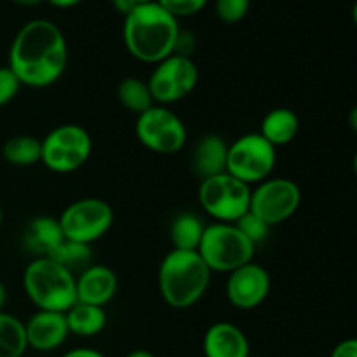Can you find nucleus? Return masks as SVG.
I'll use <instances>...</instances> for the list:
<instances>
[{"mask_svg": "<svg viewBox=\"0 0 357 357\" xmlns=\"http://www.w3.org/2000/svg\"><path fill=\"white\" fill-rule=\"evenodd\" d=\"M153 66L146 84L155 105L171 107L190 96L197 87L199 68L192 58L171 54Z\"/></svg>", "mask_w": 357, "mask_h": 357, "instance_id": "11", "label": "nucleus"}, {"mask_svg": "<svg viewBox=\"0 0 357 357\" xmlns=\"http://www.w3.org/2000/svg\"><path fill=\"white\" fill-rule=\"evenodd\" d=\"M13 3H16V6L20 7H35V6H40L42 2H45V0H10Z\"/></svg>", "mask_w": 357, "mask_h": 357, "instance_id": "35", "label": "nucleus"}, {"mask_svg": "<svg viewBox=\"0 0 357 357\" xmlns=\"http://www.w3.org/2000/svg\"><path fill=\"white\" fill-rule=\"evenodd\" d=\"M117 100L126 110L135 114L136 117L155 105L146 80L138 79V77H126L119 82Z\"/></svg>", "mask_w": 357, "mask_h": 357, "instance_id": "23", "label": "nucleus"}, {"mask_svg": "<svg viewBox=\"0 0 357 357\" xmlns=\"http://www.w3.org/2000/svg\"><path fill=\"white\" fill-rule=\"evenodd\" d=\"M206 357H250V340L239 326L227 321L211 324L202 338Z\"/></svg>", "mask_w": 357, "mask_h": 357, "instance_id": "16", "label": "nucleus"}, {"mask_svg": "<svg viewBox=\"0 0 357 357\" xmlns=\"http://www.w3.org/2000/svg\"><path fill=\"white\" fill-rule=\"evenodd\" d=\"M272 289V278L260 264L243 265L229 274L225 296L234 309L255 310L267 300Z\"/></svg>", "mask_w": 357, "mask_h": 357, "instance_id": "13", "label": "nucleus"}, {"mask_svg": "<svg viewBox=\"0 0 357 357\" xmlns=\"http://www.w3.org/2000/svg\"><path fill=\"white\" fill-rule=\"evenodd\" d=\"M236 227L241 232L246 236V239L250 243H253L255 246L258 244H264L268 239V234H271L272 227L267 225L261 218H258L257 215H253L251 211H248L246 215L241 216L236 222Z\"/></svg>", "mask_w": 357, "mask_h": 357, "instance_id": "26", "label": "nucleus"}, {"mask_svg": "<svg viewBox=\"0 0 357 357\" xmlns=\"http://www.w3.org/2000/svg\"><path fill=\"white\" fill-rule=\"evenodd\" d=\"M204 229L206 223L195 213L176 215L169 227V239L173 244V250L197 251Z\"/></svg>", "mask_w": 357, "mask_h": 357, "instance_id": "21", "label": "nucleus"}, {"mask_svg": "<svg viewBox=\"0 0 357 357\" xmlns=\"http://www.w3.org/2000/svg\"><path fill=\"white\" fill-rule=\"evenodd\" d=\"M114 208L100 197H82L66 206L59 215L65 239L93 246L103 239L114 225Z\"/></svg>", "mask_w": 357, "mask_h": 357, "instance_id": "10", "label": "nucleus"}, {"mask_svg": "<svg viewBox=\"0 0 357 357\" xmlns=\"http://www.w3.org/2000/svg\"><path fill=\"white\" fill-rule=\"evenodd\" d=\"M126 357H155V356H153L150 351H146V349H136V351L129 352Z\"/></svg>", "mask_w": 357, "mask_h": 357, "instance_id": "36", "label": "nucleus"}, {"mask_svg": "<svg viewBox=\"0 0 357 357\" xmlns=\"http://www.w3.org/2000/svg\"><path fill=\"white\" fill-rule=\"evenodd\" d=\"M135 132L146 150L159 155H174L188 142L185 122L169 107L153 105L136 117Z\"/></svg>", "mask_w": 357, "mask_h": 357, "instance_id": "9", "label": "nucleus"}, {"mask_svg": "<svg viewBox=\"0 0 357 357\" xmlns=\"http://www.w3.org/2000/svg\"><path fill=\"white\" fill-rule=\"evenodd\" d=\"M63 241L61 225L54 216H35L23 230V248L33 258H51Z\"/></svg>", "mask_w": 357, "mask_h": 357, "instance_id": "17", "label": "nucleus"}, {"mask_svg": "<svg viewBox=\"0 0 357 357\" xmlns=\"http://www.w3.org/2000/svg\"><path fill=\"white\" fill-rule=\"evenodd\" d=\"M197 201L215 222L236 223L250 211L251 187L229 173L216 174L201 180Z\"/></svg>", "mask_w": 357, "mask_h": 357, "instance_id": "8", "label": "nucleus"}, {"mask_svg": "<svg viewBox=\"0 0 357 357\" xmlns=\"http://www.w3.org/2000/svg\"><path fill=\"white\" fill-rule=\"evenodd\" d=\"M302 204V190L289 178H267L251 188L250 211L275 227L288 222Z\"/></svg>", "mask_w": 357, "mask_h": 357, "instance_id": "12", "label": "nucleus"}, {"mask_svg": "<svg viewBox=\"0 0 357 357\" xmlns=\"http://www.w3.org/2000/svg\"><path fill=\"white\" fill-rule=\"evenodd\" d=\"M21 87L23 86L13 70L9 66H0V108L9 105L17 96Z\"/></svg>", "mask_w": 357, "mask_h": 357, "instance_id": "29", "label": "nucleus"}, {"mask_svg": "<svg viewBox=\"0 0 357 357\" xmlns=\"http://www.w3.org/2000/svg\"><path fill=\"white\" fill-rule=\"evenodd\" d=\"M2 223H3V211H2V206H0V229H2Z\"/></svg>", "mask_w": 357, "mask_h": 357, "instance_id": "38", "label": "nucleus"}, {"mask_svg": "<svg viewBox=\"0 0 357 357\" xmlns=\"http://www.w3.org/2000/svg\"><path fill=\"white\" fill-rule=\"evenodd\" d=\"M112 6H114V9L117 10L119 14H122V16L126 17L136 6H138V3H136L135 0H112Z\"/></svg>", "mask_w": 357, "mask_h": 357, "instance_id": "33", "label": "nucleus"}, {"mask_svg": "<svg viewBox=\"0 0 357 357\" xmlns=\"http://www.w3.org/2000/svg\"><path fill=\"white\" fill-rule=\"evenodd\" d=\"M250 357H253V356H250Z\"/></svg>", "mask_w": 357, "mask_h": 357, "instance_id": "40", "label": "nucleus"}, {"mask_svg": "<svg viewBox=\"0 0 357 357\" xmlns=\"http://www.w3.org/2000/svg\"><path fill=\"white\" fill-rule=\"evenodd\" d=\"M61 357H107V356L101 354V352L96 351V349L79 347V349H72V351L65 352Z\"/></svg>", "mask_w": 357, "mask_h": 357, "instance_id": "32", "label": "nucleus"}, {"mask_svg": "<svg viewBox=\"0 0 357 357\" xmlns=\"http://www.w3.org/2000/svg\"><path fill=\"white\" fill-rule=\"evenodd\" d=\"M47 3H51L56 9H72V7L79 6L82 0H45Z\"/></svg>", "mask_w": 357, "mask_h": 357, "instance_id": "34", "label": "nucleus"}, {"mask_svg": "<svg viewBox=\"0 0 357 357\" xmlns=\"http://www.w3.org/2000/svg\"><path fill=\"white\" fill-rule=\"evenodd\" d=\"M135 2L138 3V6H139V3H149V2H155V0H135Z\"/></svg>", "mask_w": 357, "mask_h": 357, "instance_id": "39", "label": "nucleus"}, {"mask_svg": "<svg viewBox=\"0 0 357 357\" xmlns=\"http://www.w3.org/2000/svg\"><path fill=\"white\" fill-rule=\"evenodd\" d=\"M51 258L54 261H58L61 267H65L66 271L72 272L77 278L80 272H84L87 267L93 265L94 253L91 250V246H87V244L73 243V241L65 239Z\"/></svg>", "mask_w": 357, "mask_h": 357, "instance_id": "25", "label": "nucleus"}, {"mask_svg": "<svg viewBox=\"0 0 357 357\" xmlns=\"http://www.w3.org/2000/svg\"><path fill=\"white\" fill-rule=\"evenodd\" d=\"M28 349L37 352H52L61 347L70 337L65 312L37 310L24 323Z\"/></svg>", "mask_w": 357, "mask_h": 357, "instance_id": "14", "label": "nucleus"}, {"mask_svg": "<svg viewBox=\"0 0 357 357\" xmlns=\"http://www.w3.org/2000/svg\"><path fill=\"white\" fill-rule=\"evenodd\" d=\"M9 66L31 89H45L58 82L68 66L65 33L49 20H33L17 30L9 47Z\"/></svg>", "mask_w": 357, "mask_h": 357, "instance_id": "1", "label": "nucleus"}, {"mask_svg": "<svg viewBox=\"0 0 357 357\" xmlns=\"http://www.w3.org/2000/svg\"><path fill=\"white\" fill-rule=\"evenodd\" d=\"M23 289L37 310L66 312L77 302L75 275L52 258H33L26 265Z\"/></svg>", "mask_w": 357, "mask_h": 357, "instance_id": "4", "label": "nucleus"}, {"mask_svg": "<svg viewBox=\"0 0 357 357\" xmlns=\"http://www.w3.org/2000/svg\"><path fill=\"white\" fill-rule=\"evenodd\" d=\"M155 2L166 13H169L171 16L180 20V17H188L199 14L208 6L209 0H155Z\"/></svg>", "mask_w": 357, "mask_h": 357, "instance_id": "28", "label": "nucleus"}, {"mask_svg": "<svg viewBox=\"0 0 357 357\" xmlns=\"http://www.w3.org/2000/svg\"><path fill=\"white\" fill-rule=\"evenodd\" d=\"M250 7L251 0H216L215 13L222 23L236 24L248 16Z\"/></svg>", "mask_w": 357, "mask_h": 357, "instance_id": "27", "label": "nucleus"}, {"mask_svg": "<svg viewBox=\"0 0 357 357\" xmlns=\"http://www.w3.org/2000/svg\"><path fill=\"white\" fill-rule=\"evenodd\" d=\"M211 274L197 251L171 250L159 265V293L171 309H192L208 293Z\"/></svg>", "mask_w": 357, "mask_h": 357, "instance_id": "3", "label": "nucleus"}, {"mask_svg": "<svg viewBox=\"0 0 357 357\" xmlns=\"http://www.w3.org/2000/svg\"><path fill=\"white\" fill-rule=\"evenodd\" d=\"M300 119L291 108L279 107L268 112L260 124V135L272 146L289 145L300 132Z\"/></svg>", "mask_w": 357, "mask_h": 357, "instance_id": "19", "label": "nucleus"}, {"mask_svg": "<svg viewBox=\"0 0 357 357\" xmlns=\"http://www.w3.org/2000/svg\"><path fill=\"white\" fill-rule=\"evenodd\" d=\"M278 164V149L260 132H248L229 143L227 173L246 185H258L272 176Z\"/></svg>", "mask_w": 357, "mask_h": 357, "instance_id": "7", "label": "nucleus"}, {"mask_svg": "<svg viewBox=\"0 0 357 357\" xmlns=\"http://www.w3.org/2000/svg\"><path fill=\"white\" fill-rule=\"evenodd\" d=\"M77 302L105 307L119 291V278L110 267L93 264L75 278Z\"/></svg>", "mask_w": 357, "mask_h": 357, "instance_id": "15", "label": "nucleus"}, {"mask_svg": "<svg viewBox=\"0 0 357 357\" xmlns=\"http://www.w3.org/2000/svg\"><path fill=\"white\" fill-rule=\"evenodd\" d=\"M40 162L56 174H72L93 155V138L79 124H59L40 139Z\"/></svg>", "mask_w": 357, "mask_h": 357, "instance_id": "6", "label": "nucleus"}, {"mask_svg": "<svg viewBox=\"0 0 357 357\" xmlns=\"http://www.w3.org/2000/svg\"><path fill=\"white\" fill-rule=\"evenodd\" d=\"M255 251L257 246L246 239L236 223L222 222L206 225L197 248L199 257L204 260L209 271L222 274H230L236 268L253 261Z\"/></svg>", "mask_w": 357, "mask_h": 357, "instance_id": "5", "label": "nucleus"}, {"mask_svg": "<svg viewBox=\"0 0 357 357\" xmlns=\"http://www.w3.org/2000/svg\"><path fill=\"white\" fill-rule=\"evenodd\" d=\"M180 30L176 17L166 13L157 2H149L136 6L124 17L122 37L132 58L157 65L173 54Z\"/></svg>", "mask_w": 357, "mask_h": 357, "instance_id": "2", "label": "nucleus"}, {"mask_svg": "<svg viewBox=\"0 0 357 357\" xmlns=\"http://www.w3.org/2000/svg\"><path fill=\"white\" fill-rule=\"evenodd\" d=\"M330 357H357V340L356 338H347L340 344L335 345L333 352Z\"/></svg>", "mask_w": 357, "mask_h": 357, "instance_id": "31", "label": "nucleus"}, {"mask_svg": "<svg viewBox=\"0 0 357 357\" xmlns=\"http://www.w3.org/2000/svg\"><path fill=\"white\" fill-rule=\"evenodd\" d=\"M227 152L229 143L220 135L201 136L192 150V169L201 180L227 173Z\"/></svg>", "mask_w": 357, "mask_h": 357, "instance_id": "18", "label": "nucleus"}, {"mask_svg": "<svg viewBox=\"0 0 357 357\" xmlns=\"http://www.w3.org/2000/svg\"><path fill=\"white\" fill-rule=\"evenodd\" d=\"M195 47H197V38H195L194 31L180 30V33H178V37H176V42H174L173 54L185 56V58H192Z\"/></svg>", "mask_w": 357, "mask_h": 357, "instance_id": "30", "label": "nucleus"}, {"mask_svg": "<svg viewBox=\"0 0 357 357\" xmlns=\"http://www.w3.org/2000/svg\"><path fill=\"white\" fill-rule=\"evenodd\" d=\"M66 324L70 335L82 338H91L100 335L107 328L108 317L105 307L87 305V303L75 302L65 312Z\"/></svg>", "mask_w": 357, "mask_h": 357, "instance_id": "20", "label": "nucleus"}, {"mask_svg": "<svg viewBox=\"0 0 357 357\" xmlns=\"http://www.w3.org/2000/svg\"><path fill=\"white\" fill-rule=\"evenodd\" d=\"M6 302H7V289H6V286H3V282L0 281V312L3 310Z\"/></svg>", "mask_w": 357, "mask_h": 357, "instance_id": "37", "label": "nucleus"}, {"mask_svg": "<svg viewBox=\"0 0 357 357\" xmlns=\"http://www.w3.org/2000/svg\"><path fill=\"white\" fill-rule=\"evenodd\" d=\"M40 138L33 135H16L2 146V157L14 167H31L40 162Z\"/></svg>", "mask_w": 357, "mask_h": 357, "instance_id": "22", "label": "nucleus"}, {"mask_svg": "<svg viewBox=\"0 0 357 357\" xmlns=\"http://www.w3.org/2000/svg\"><path fill=\"white\" fill-rule=\"evenodd\" d=\"M28 351L24 323L13 314L0 312V357H23Z\"/></svg>", "mask_w": 357, "mask_h": 357, "instance_id": "24", "label": "nucleus"}]
</instances>
